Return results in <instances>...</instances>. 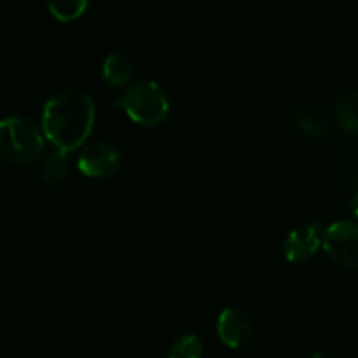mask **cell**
<instances>
[{"instance_id": "11", "label": "cell", "mask_w": 358, "mask_h": 358, "mask_svg": "<svg viewBox=\"0 0 358 358\" xmlns=\"http://www.w3.org/2000/svg\"><path fill=\"white\" fill-rule=\"evenodd\" d=\"M338 121L345 131L358 135V90L348 93L339 101Z\"/></svg>"}, {"instance_id": "6", "label": "cell", "mask_w": 358, "mask_h": 358, "mask_svg": "<svg viewBox=\"0 0 358 358\" xmlns=\"http://www.w3.org/2000/svg\"><path fill=\"white\" fill-rule=\"evenodd\" d=\"M327 227L320 222H310L290 231L283 243V255L289 262H306L324 247V236Z\"/></svg>"}, {"instance_id": "4", "label": "cell", "mask_w": 358, "mask_h": 358, "mask_svg": "<svg viewBox=\"0 0 358 358\" xmlns=\"http://www.w3.org/2000/svg\"><path fill=\"white\" fill-rule=\"evenodd\" d=\"M324 250L336 264L358 269V224L339 220L325 229Z\"/></svg>"}, {"instance_id": "5", "label": "cell", "mask_w": 358, "mask_h": 358, "mask_svg": "<svg viewBox=\"0 0 358 358\" xmlns=\"http://www.w3.org/2000/svg\"><path fill=\"white\" fill-rule=\"evenodd\" d=\"M121 163V152L114 145L105 142H94L80 150L77 166H79L80 173L90 178H107L117 173Z\"/></svg>"}, {"instance_id": "10", "label": "cell", "mask_w": 358, "mask_h": 358, "mask_svg": "<svg viewBox=\"0 0 358 358\" xmlns=\"http://www.w3.org/2000/svg\"><path fill=\"white\" fill-rule=\"evenodd\" d=\"M44 2L55 20L62 23H72L86 13L90 0H44Z\"/></svg>"}, {"instance_id": "2", "label": "cell", "mask_w": 358, "mask_h": 358, "mask_svg": "<svg viewBox=\"0 0 358 358\" xmlns=\"http://www.w3.org/2000/svg\"><path fill=\"white\" fill-rule=\"evenodd\" d=\"M114 105L122 108L135 124L145 128L163 124L170 114V100L163 86L150 79L129 84L124 93L114 101Z\"/></svg>"}, {"instance_id": "1", "label": "cell", "mask_w": 358, "mask_h": 358, "mask_svg": "<svg viewBox=\"0 0 358 358\" xmlns=\"http://www.w3.org/2000/svg\"><path fill=\"white\" fill-rule=\"evenodd\" d=\"M96 107L83 91H63L49 98L42 108V131L55 149H80L94 128Z\"/></svg>"}, {"instance_id": "9", "label": "cell", "mask_w": 358, "mask_h": 358, "mask_svg": "<svg viewBox=\"0 0 358 358\" xmlns=\"http://www.w3.org/2000/svg\"><path fill=\"white\" fill-rule=\"evenodd\" d=\"M133 63L128 56L121 52H112L103 59L101 65V76L103 80L112 87H122L131 80L133 77Z\"/></svg>"}, {"instance_id": "14", "label": "cell", "mask_w": 358, "mask_h": 358, "mask_svg": "<svg viewBox=\"0 0 358 358\" xmlns=\"http://www.w3.org/2000/svg\"><path fill=\"white\" fill-rule=\"evenodd\" d=\"M310 358H327L325 355H322V353H313Z\"/></svg>"}, {"instance_id": "7", "label": "cell", "mask_w": 358, "mask_h": 358, "mask_svg": "<svg viewBox=\"0 0 358 358\" xmlns=\"http://www.w3.org/2000/svg\"><path fill=\"white\" fill-rule=\"evenodd\" d=\"M254 325L241 308H226L217 318V336L227 348H243L252 338Z\"/></svg>"}, {"instance_id": "8", "label": "cell", "mask_w": 358, "mask_h": 358, "mask_svg": "<svg viewBox=\"0 0 358 358\" xmlns=\"http://www.w3.org/2000/svg\"><path fill=\"white\" fill-rule=\"evenodd\" d=\"M70 175V152L55 149L42 163L38 170L41 182L48 187H58L66 182Z\"/></svg>"}, {"instance_id": "12", "label": "cell", "mask_w": 358, "mask_h": 358, "mask_svg": "<svg viewBox=\"0 0 358 358\" xmlns=\"http://www.w3.org/2000/svg\"><path fill=\"white\" fill-rule=\"evenodd\" d=\"M203 355H205V346L201 338L196 334H185L171 345L168 358H203Z\"/></svg>"}, {"instance_id": "13", "label": "cell", "mask_w": 358, "mask_h": 358, "mask_svg": "<svg viewBox=\"0 0 358 358\" xmlns=\"http://www.w3.org/2000/svg\"><path fill=\"white\" fill-rule=\"evenodd\" d=\"M352 212H353V215L358 219V192L353 196V199H352Z\"/></svg>"}, {"instance_id": "3", "label": "cell", "mask_w": 358, "mask_h": 358, "mask_svg": "<svg viewBox=\"0 0 358 358\" xmlns=\"http://www.w3.org/2000/svg\"><path fill=\"white\" fill-rule=\"evenodd\" d=\"M44 131L31 119L21 115L6 117L0 124V156L13 164H31L42 156Z\"/></svg>"}]
</instances>
